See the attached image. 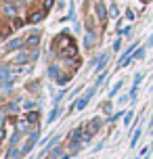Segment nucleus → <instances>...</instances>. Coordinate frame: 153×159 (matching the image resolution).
<instances>
[{
  "mask_svg": "<svg viewBox=\"0 0 153 159\" xmlns=\"http://www.w3.org/2000/svg\"><path fill=\"white\" fill-rule=\"evenodd\" d=\"M25 44H27V46H36V44H38V34H32L30 38L25 40Z\"/></svg>",
  "mask_w": 153,
  "mask_h": 159,
  "instance_id": "obj_4",
  "label": "nucleus"
},
{
  "mask_svg": "<svg viewBox=\"0 0 153 159\" xmlns=\"http://www.w3.org/2000/svg\"><path fill=\"white\" fill-rule=\"evenodd\" d=\"M143 2H147V0H143Z\"/></svg>",
  "mask_w": 153,
  "mask_h": 159,
  "instance_id": "obj_9",
  "label": "nucleus"
},
{
  "mask_svg": "<svg viewBox=\"0 0 153 159\" xmlns=\"http://www.w3.org/2000/svg\"><path fill=\"white\" fill-rule=\"evenodd\" d=\"M32 59H36V52H19V55L15 57V63H25V61H32Z\"/></svg>",
  "mask_w": 153,
  "mask_h": 159,
  "instance_id": "obj_1",
  "label": "nucleus"
},
{
  "mask_svg": "<svg viewBox=\"0 0 153 159\" xmlns=\"http://www.w3.org/2000/svg\"><path fill=\"white\" fill-rule=\"evenodd\" d=\"M86 44H88V46H92V44H95V36H92V34H88V36H86Z\"/></svg>",
  "mask_w": 153,
  "mask_h": 159,
  "instance_id": "obj_7",
  "label": "nucleus"
},
{
  "mask_svg": "<svg viewBox=\"0 0 153 159\" xmlns=\"http://www.w3.org/2000/svg\"><path fill=\"white\" fill-rule=\"evenodd\" d=\"M53 7V0H44V11H46V8H50Z\"/></svg>",
  "mask_w": 153,
  "mask_h": 159,
  "instance_id": "obj_8",
  "label": "nucleus"
},
{
  "mask_svg": "<svg viewBox=\"0 0 153 159\" xmlns=\"http://www.w3.org/2000/svg\"><path fill=\"white\" fill-rule=\"evenodd\" d=\"M21 46H23V42H21V40H17V42H8V44H7L8 50H13V48H21Z\"/></svg>",
  "mask_w": 153,
  "mask_h": 159,
  "instance_id": "obj_5",
  "label": "nucleus"
},
{
  "mask_svg": "<svg viewBox=\"0 0 153 159\" xmlns=\"http://www.w3.org/2000/svg\"><path fill=\"white\" fill-rule=\"evenodd\" d=\"M42 19H44V11H36V13L30 15V23H38V21H42Z\"/></svg>",
  "mask_w": 153,
  "mask_h": 159,
  "instance_id": "obj_3",
  "label": "nucleus"
},
{
  "mask_svg": "<svg viewBox=\"0 0 153 159\" xmlns=\"http://www.w3.org/2000/svg\"><path fill=\"white\" fill-rule=\"evenodd\" d=\"M4 13L7 15H15V8L11 7V4H4Z\"/></svg>",
  "mask_w": 153,
  "mask_h": 159,
  "instance_id": "obj_6",
  "label": "nucleus"
},
{
  "mask_svg": "<svg viewBox=\"0 0 153 159\" xmlns=\"http://www.w3.org/2000/svg\"><path fill=\"white\" fill-rule=\"evenodd\" d=\"M92 92H95V90H88V94H86V96H82L80 101L76 103V109H84V107H86V103L90 101V96H92Z\"/></svg>",
  "mask_w": 153,
  "mask_h": 159,
  "instance_id": "obj_2",
  "label": "nucleus"
}]
</instances>
